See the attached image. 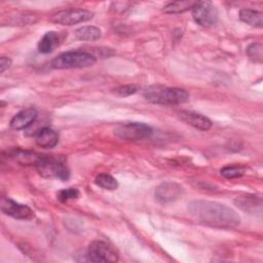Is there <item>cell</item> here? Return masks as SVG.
Masks as SVG:
<instances>
[{
	"label": "cell",
	"mask_w": 263,
	"mask_h": 263,
	"mask_svg": "<svg viewBox=\"0 0 263 263\" xmlns=\"http://www.w3.org/2000/svg\"><path fill=\"white\" fill-rule=\"evenodd\" d=\"M11 65V60L6 57L0 58V73H3L6 69H8Z\"/></svg>",
	"instance_id": "cell-25"
},
{
	"label": "cell",
	"mask_w": 263,
	"mask_h": 263,
	"mask_svg": "<svg viewBox=\"0 0 263 263\" xmlns=\"http://www.w3.org/2000/svg\"><path fill=\"white\" fill-rule=\"evenodd\" d=\"M114 135L121 140L139 141L149 138L152 135V128L145 123L128 122L118 125L114 130Z\"/></svg>",
	"instance_id": "cell-5"
},
{
	"label": "cell",
	"mask_w": 263,
	"mask_h": 263,
	"mask_svg": "<svg viewBox=\"0 0 263 263\" xmlns=\"http://www.w3.org/2000/svg\"><path fill=\"white\" fill-rule=\"evenodd\" d=\"M75 37L81 41H96L101 38L102 32L98 27L84 26L75 30Z\"/></svg>",
	"instance_id": "cell-17"
},
{
	"label": "cell",
	"mask_w": 263,
	"mask_h": 263,
	"mask_svg": "<svg viewBox=\"0 0 263 263\" xmlns=\"http://www.w3.org/2000/svg\"><path fill=\"white\" fill-rule=\"evenodd\" d=\"M95 183L107 190H115L118 187V183L117 180L115 178H113L111 175L109 174H100L96 177L95 179Z\"/></svg>",
	"instance_id": "cell-20"
},
{
	"label": "cell",
	"mask_w": 263,
	"mask_h": 263,
	"mask_svg": "<svg viewBox=\"0 0 263 263\" xmlns=\"http://www.w3.org/2000/svg\"><path fill=\"white\" fill-rule=\"evenodd\" d=\"M184 194V188L172 181L161 183L155 189V199L160 203H168L177 200Z\"/></svg>",
	"instance_id": "cell-9"
},
{
	"label": "cell",
	"mask_w": 263,
	"mask_h": 263,
	"mask_svg": "<svg viewBox=\"0 0 263 263\" xmlns=\"http://www.w3.org/2000/svg\"><path fill=\"white\" fill-rule=\"evenodd\" d=\"M35 142L41 148H52L59 142V135L55 130L49 127H43L37 133L35 137Z\"/></svg>",
	"instance_id": "cell-14"
},
{
	"label": "cell",
	"mask_w": 263,
	"mask_h": 263,
	"mask_svg": "<svg viewBox=\"0 0 263 263\" xmlns=\"http://www.w3.org/2000/svg\"><path fill=\"white\" fill-rule=\"evenodd\" d=\"M138 90V87L134 84H126V85H121L113 89V93L119 97H127L130 95L136 93Z\"/></svg>",
	"instance_id": "cell-24"
},
{
	"label": "cell",
	"mask_w": 263,
	"mask_h": 263,
	"mask_svg": "<svg viewBox=\"0 0 263 263\" xmlns=\"http://www.w3.org/2000/svg\"><path fill=\"white\" fill-rule=\"evenodd\" d=\"M235 204L246 212H255L256 208H261V199L256 196H240L235 199Z\"/></svg>",
	"instance_id": "cell-18"
},
{
	"label": "cell",
	"mask_w": 263,
	"mask_h": 263,
	"mask_svg": "<svg viewBox=\"0 0 263 263\" xmlns=\"http://www.w3.org/2000/svg\"><path fill=\"white\" fill-rule=\"evenodd\" d=\"M192 16L199 26L211 27L218 21V9L210 1H199L192 8Z\"/></svg>",
	"instance_id": "cell-7"
},
{
	"label": "cell",
	"mask_w": 263,
	"mask_h": 263,
	"mask_svg": "<svg viewBox=\"0 0 263 263\" xmlns=\"http://www.w3.org/2000/svg\"><path fill=\"white\" fill-rule=\"evenodd\" d=\"M196 2L193 1H176L166 4L163 7V11L165 13H182L189 9H192Z\"/></svg>",
	"instance_id": "cell-19"
},
{
	"label": "cell",
	"mask_w": 263,
	"mask_h": 263,
	"mask_svg": "<svg viewBox=\"0 0 263 263\" xmlns=\"http://www.w3.org/2000/svg\"><path fill=\"white\" fill-rule=\"evenodd\" d=\"M0 206L2 213L15 219L29 220L34 217V212L28 205L18 203L10 198H3Z\"/></svg>",
	"instance_id": "cell-10"
},
{
	"label": "cell",
	"mask_w": 263,
	"mask_h": 263,
	"mask_svg": "<svg viewBox=\"0 0 263 263\" xmlns=\"http://www.w3.org/2000/svg\"><path fill=\"white\" fill-rule=\"evenodd\" d=\"M179 115L184 122L193 126L196 129L209 130L212 127V121L208 117L199 113H195L191 111H182L180 112Z\"/></svg>",
	"instance_id": "cell-13"
},
{
	"label": "cell",
	"mask_w": 263,
	"mask_h": 263,
	"mask_svg": "<svg viewBox=\"0 0 263 263\" xmlns=\"http://www.w3.org/2000/svg\"><path fill=\"white\" fill-rule=\"evenodd\" d=\"M79 195V191L76 188H67V189H62L58 193V199L62 202H66L70 199L77 198Z\"/></svg>",
	"instance_id": "cell-23"
},
{
	"label": "cell",
	"mask_w": 263,
	"mask_h": 263,
	"mask_svg": "<svg viewBox=\"0 0 263 263\" xmlns=\"http://www.w3.org/2000/svg\"><path fill=\"white\" fill-rule=\"evenodd\" d=\"M87 261L96 263H107L118 261V254L113 247L103 240L92 241L86 253Z\"/></svg>",
	"instance_id": "cell-6"
},
{
	"label": "cell",
	"mask_w": 263,
	"mask_h": 263,
	"mask_svg": "<svg viewBox=\"0 0 263 263\" xmlns=\"http://www.w3.org/2000/svg\"><path fill=\"white\" fill-rule=\"evenodd\" d=\"M39 174L46 178H58L63 181L70 177V171L66 164V158L59 156H44L42 161L36 166Z\"/></svg>",
	"instance_id": "cell-4"
},
{
	"label": "cell",
	"mask_w": 263,
	"mask_h": 263,
	"mask_svg": "<svg viewBox=\"0 0 263 263\" xmlns=\"http://www.w3.org/2000/svg\"><path fill=\"white\" fill-rule=\"evenodd\" d=\"M249 58L256 63H262L263 60V45L261 42H254L247 48Z\"/></svg>",
	"instance_id": "cell-21"
},
{
	"label": "cell",
	"mask_w": 263,
	"mask_h": 263,
	"mask_svg": "<svg viewBox=\"0 0 263 263\" xmlns=\"http://www.w3.org/2000/svg\"><path fill=\"white\" fill-rule=\"evenodd\" d=\"M188 211L200 223L216 228H234L240 223L238 214L231 208L210 200H193Z\"/></svg>",
	"instance_id": "cell-1"
},
{
	"label": "cell",
	"mask_w": 263,
	"mask_h": 263,
	"mask_svg": "<svg viewBox=\"0 0 263 263\" xmlns=\"http://www.w3.org/2000/svg\"><path fill=\"white\" fill-rule=\"evenodd\" d=\"M37 110L35 108H27L16 113L10 120L11 128L21 130L29 127L37 118Z\"/></svg>",
	"instance_id": "cell-11"
},
{
	"label": "cell",
	"mask_w": 263,
	"mask_h": 263,
	"mask_svg": "<svg viewBox=\"0 0 263 263\" xmlns=\"http://www.w3.org/2000/svg\"><path fill=\"white\" fill-rule=\"evenodd\" d=\"M96 63L95 55L87 51H67L59 54L51 61L53 69H81L91 67Z\"/></svg>",
	"instance_id": "cell-3"
},
{
	"label": "cell",
	"mask_w": 263,
	"mask_h": 263,
	"mask_svg": "<svg viewBox=\"0 0 263 263\" xmlns=\"http://www.w3.org/2000/svg\"><path fill=\"white\" fill-rule=\"evenodd\" d=\"M9 156L16 161L17 163L22 165H35L37 166L42 159L44 158L45 155L33 152V151H28V150H23V149H13L9 151Z\"/></svg>",
	"instance_id": "cell-12"
},
{
	"label": "cell",
	"mask_w": 263,
	"mask_h": 263,
	"mask_svg": "<svg viewBox=\"0 0 263 263\" xmlns=\"http://www.w3.org/2000/svg\"><path fill=\"white\" fill-rule=\"evenodd\" d=\"M59 45V35L54 31L46 32L38 42V50L41 53H49Z\"/></svg>",
	"instance_id": "cell-16"
},
{
	"label": "cell",
	"mask_w": 263,
	"mask_h": 263,
	"mask_svg": "<svg viewBox=\"0 0 263 263\" xmlns=\"http://www.w3.org/2000/svg\"><path fill=\"white\" fill-rule=\"evenodd\" d=\"M239 18L247 25L255 28H262L263 26V14L260 11L243 8L239 11Z\"/></svg>",
	"instance_id": "cell-15"
},
{
	"label": "cell",
	"mask_w": 263,
	"mask_h": 263,
	"mask_svg": "<svg viewBox=\"0 0 263 263\" xmlns=\"http://www.w3.org/2000/svg\"><path fill=\"white\" fill-rule=\"evenodd\" d=\"M146 101L159 105H180L188 101L189 93L179 87L151 85L143 91Z\"/></svg>",
	"instance_id": "cell-2"
},
{
	"label": "cell",
	"mask_w": 263,
	"mask_h": 263,
	"mask_svg": "<svg viewBox=\"0 0 263 263\" xmlns=\"http://www.w3.org/2000/svg\"><path fill=\"white\" fill-rule=\"evenodd\" d=\"M245 174V166L242 165H227L221 170V175L226 179H234L241 177Z\"/></svg>",
	"instance_id": "cell-22"
},
{
	"label": "cell",
	"mask_w": 263,
	"mask_h": 263,
	"mask_svg": "<svg viewBox=\"0 0 263 263\" xmlns=\"http://www.w3.org/2000/svg\"><path fill=\"white\" fill-rule=\"evenodd\" d=\"M92 16H93V12H91L89 10L73 8V9L62 10V11L54 13L50 17V21L55 24L63 25V26H72V25H76L79 23L87 22V21L91 20Z\"/></svg>",
	"instance_id": "cell-8"
}]
</instances>
